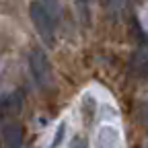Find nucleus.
Returning <instances> with one entry per match:
<instances>
[{
    "mask_svg": "<svg viewBox=\"0 0 148 148\" xmlns=\"http://www.w3.org/2000/svg\"><path fill=\"white\" fill-rule=\"evenodd\" d=\"M47 12H49V16L53 18L56 23L60 21V16H62V6H60V0H37Z\"/></svg>",
    "mask_w": 148,
    "mask_h": 148,
    "instance_id": "obj_5",
    "label": "nucleus"
},
{
    "mask_svg": "<svg viewBox=\"0 0 148 148\" xmlns=\"http://www.w3.org/2000/svg\"><path fill=\"white\" fill-rule=\"evenodd\" d=\"M29 68L35 82L39 86H47L51 80V70H49V62H47V56L41 47H35L29 53Z\"/></svg>",
    "mask_w": 148,
    "mask_h": 148,
    "instance_id": "obj_2",
    "label": "nucleus"
},
{
    "mask_svg": "<svg viewBox=\"0 0 148 148\" xmlns=\"http://www.w3.org/2000/svg\"><path fill=\"white\" fill-rule=\"evenodd\" d=\"M70 148H86V140H84V138H80V136H76V138L72 140Z\"/></svg>",
    "mask_w": 148,
    "mask_h": 148,
    "instance_id": "obj_6",
    "label": "nucleus"
},
{
    "mask_svg": "<svg viewBox=\"0 0 148 148\" xmlns=\"http://www.w3.org/2000/svg\"><path fill=\"white\" fill-rule=\"evenodd\" d=\"M23 127L21 123H16V121H8L4 127H2V138H4V144L8 148H18L23 144Z\"/></svg>",
    "mask_w": 148,
    "mask_h": 148,
    "instance_id": "obj_3",
    "label": "nucleus"
},
{
    "mask_svg": "<svg viewBox=\"0 0 148 148\" xmlns=\"http://www.w3.org/2000/svg\"><path fill=\"white\" fill-rule=\"evenodd\" d=\"M101 2H103V4H105V6H109V4H111V2H115V0H101Z\"/></svg>",
    "mask_w": 148,
    "mask_h": 148,
    "instance_id": "obj_7",
    "label": "nucleus"
},
{
    "mask_svg": "<svg viewBox=\"0 0 148 148\" xmlns=\"http://www.w3.org/2000/svg\"><path fill=\"white\" fill-rule=\"evenodd\" d=\"M29 14H31V21L39 33V37L45 41V43H53V31H56V21L49 16V12L37 2H31L29 6Z\"/></svg>",
    "mask_w": 148,
    "mask_h": 148,
    "instance_id": "obj_1",
    "label": "nucleus"
},
{
    "mask_svg": "<svg viewBox=\"0 0 148 148\" xmlns=\"http://www.w3.org/2000/svg\"><path fill=\"white\" fill-rule=\"evenodd\" d=\"M97 148H117V132L113 127H103L97 134Z\"/></svg>",
    "mask_w": 148,
    "mask_h": 148,
    "instance_id": "obj_4",
    "label": "nucleus"
}]
</instances>
